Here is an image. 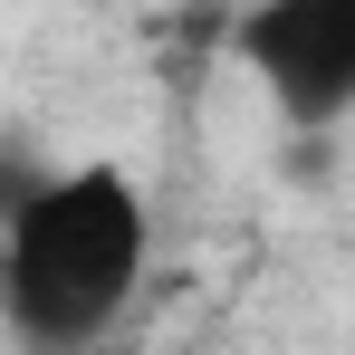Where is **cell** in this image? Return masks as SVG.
<instances>
[{"instance_id":"6da1fadb","label":"cell","mask_w":355,"mask_h":355,"mask_svg":"<svg viewBox=\"0 0 355 355\" xmlns=\"http://www.w3.org/2000/svg\"><path fill=\"white\" fill-rule=\"evenodd\" d=\"M144 279H154V202L125 164L29 173L0 211V317L19 346L77 355L116 336Z\"/></svg>"},{"instance_id":"7a4b0ae2","label":"cell","mask_w":355,"mask_h":355,"mask_svg":"<svg viewBox=\"0 0 355 355\" xmlns=\"http://www.w3.org/2000/svg\"><path fill=\"white\" fill-rule=\"evenodd\" d=\"M231 58L269 96L279 125H346L355 116V0H250L231 19Z\"/></svg>"}]
</instances>
